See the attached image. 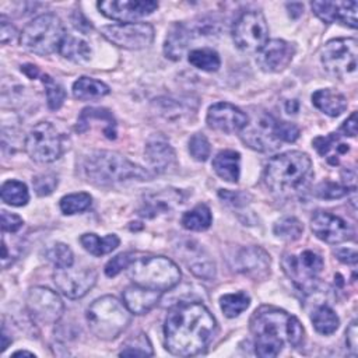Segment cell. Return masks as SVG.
I'll return each instance as SVG.
<instances>
[{"instance_id":"obj_1","label":"cell","mask_w":358,"mask_h":358,"mask_svg":"<svg viewBox=\"0 0 358 358\" xmlns=\"http://www.w3.org/2000/svg\"><path fill=\"white\" fill-rule=\"evenodd\" d=\"M217 330L213 313L200 302H179L168 310L164 323L165 348L179 357H192L210 344Z\"/></svg>"},{"instance_id":"obj_2","label":"cell","mask_w":358,"mask_h":358,"mask_svg":"<svg viewBox=\"0 0 358 358\" xmlns=\"http://www.w3.org/2000/svg\"><path fill=\"white\" fill-rule=\"evenodd\" d=\"M255 336V352L262 358L277 357L284 344L299 347L303 341V327L298 317L274 306H260L249 320Z\"/></svg>"},{"instance_id":"obj_3","label":"cell","mask_w":358,"mask_h":358,"mask_svg":"<svg viewBox=\"0 0 358 358\" xmlns=\"http://www.w3.org/2000/svg\"><path fill=\"white\" fill-rule=\"evenodd\" d=\"M312 179V161L302 151H287L273 157L263 172L264 185L278 196L295 194L308 187Z\"/></svg>"},{"instance_id":"obj_4","label":"cell","mask_w":358,"mask_h":358,"mask_svg":"<svg viewBox=\"0 0 358 358\" xmlns=\"http://www.w3.org/2000/svg\"><path fill=\"white\" fill-rule=\"evenodd\" d=\"M88 182L98 186H110L126 180H150L151 172L115 151H94L83 164Z\"/></svg>"},{"instance_id":"obj_5","label":"cell","mask_w":358,"mask_h":358,"mask_svg":"<svg viewBox=\"0 0 358 358\" xmlns=\"http://www.w3.org/2000/svg\"><path fill=\"white\" fill-rule=\"evenodd\" d=\"M131 312L116 296L105 295L95 299L87 309V322L91 331L102 340H113L126 330Z\"/></svg>"},{"instance_id":"obj_6","label":"cell","mask_w":358,"mask_h":358,"mask_svg":"<svg viewBox=\"0 0 358 358\" xmlns=\"http://www.w3.org/2000/svg\"><path fill=\"white\" fill-rule=\"evenodd\" d=\"M127 270L136 285L162 292L176 287L182 275L176 263L165 256L136 257Z\"/></svg>"},{"instance_id":"obj_7","label":"cell","mask_w":358,"mask_h":358,"mask_svg":"<svg viewBox=\"0 0 358 358\" xmlns=\"http://www.w3.org/2000/svg\"><path fill=\"white\" fill-rule=\"evenodd\" d=\"M66 35L62 20L52 13H46L25 25L20 35V43L31 53L46 56L59 50Z\"/></svg>"},{"instance_id":"obj_8","label":"cell","mask_w":358,"mask_h":358,"mask_svg":"<svg viewBox=\"0 0 358 358\" xmlns=\"http://www.w3.org/2000/svg\"><path fill=\"white\" fill-rule=\"evenodd\" d=\"M357 55L358 43L355 38H337L324 45L320 60L329 74L345 80L355 76Z\"/></svg>"},{"instance_id":"obj_9","label":"cell","mask_w":358,"mask_h":358,"mask_svg":"<svg viewBox=\"0 0 358 358\" xmlns=\"http://www.w3.org/2000/svg\"><path fill=\"white\" fill-rule=\"evenodd\" d=\"M281 266L288 278L302 291L315 288L319 274L323 270V259L320 255L310 249L301 250L299 253H284Z\"/></svg>"},{"instance_id":"obj_10","label":"cell","mask_w":358,"mask_h":358,"mask_svg":"<svg viewBox=\"0 0 358 358\" xmlns=\"http://www.w3.org/2000/svg\"><path fill=\"white\" fill-rule=\"evenodd\" d=\"M25 151L36 162H53L63 152L62 136L52 123L39 122L25 138Z\"/></svg>"},{"instance_id":"obj_11","label":"cell","mask_w":358,"mask_h":358,"mask_svg":"<svg viewBox=\"0 0 358 358\" xmlns=\"http://www.w3.org/2000/svg\"><path fill=\"white\" fill-rule=\"evenodd\" d=\"M232 38L238 49L259 52L268 42V27L260 11H245L235 21Z\"/></svg>"},{"instance_id":"obj_12","label":"cell","mask_w":358,"mask_h":358,"mask_svg":"<svg viewBox=\"0 0 358 358\" xmlns=\"http://www.w3.org/2000/svg\"><path fill=\"white\" fill-rule=\"evenodd\" d=\"M102 35L119 48L138 50L151 45L154 28L148 22L112 24L102 28Z\"/></svg>"},{"instance_id":"obj_13","label":"cell","mask_w":358,"mask_h":358,"mask_svg":"<svg viewBox=\"0 0 358 358\" xmlns=\"http://www.w3.org/2000/svg\"><path fill=\"white\" fill-rule=\"evenodd\" d=\"M27 308L32 319L41 324L56 323L64 312V305L60 296L45 287H34L29 289Z\"/></svg>"},{"instance_id":"obj_14","label":"cell","mask_w":358,"mask_h":358,"mask_svg":"<svg viewBox=\"0 0 358 358\" xmlns=\"http://www.w3.org/2000/svg\"><path fill=\"white\" fill-rule=\"evenodd\" d=\"M53 281L57 289L70 299L83 298L96 282V271L94 268H56Z\"/></svg>"},{"instance_id":"obj_15","label":"cell","mask_w":358,"mask_h":358,"mask_svg":"<svg viewBox=\"0 0 358 358\" xmlns=\"http://www.w3.org/2000/svg\"><path fill=\"white\" fill-rule=\"evenodd\" d=\"M277 119L271 115H262L259 119L253 122V124H246V127L241 131L242 141L260 152L274 151L281 147V141L277 138L275 133Z\"/></svg>"},{"instance_id":"obj_16","label":"cell","mask_w":358,"mask_h":358,"mask_svg":"<svg viewBox=\"0 0 358 358\" xmlns=\"http://www.w3.org/2000/svg\"><path fill=\"white\" fill-rule=\"evenodd\" d=\"M96 6L105 17L120 21V24L134 22L158 8V3L152 0H108L99 1Z\"/></svg>"},{"instance_id":"obj_17","label":"cell","mask_w":358,"mask_h":358,"mask_svg":"<svg viewBox=\"0 0 358 358\" xmlns=\"http://www.w3.org/2000/svg\"><path fill=\"white\" fill-rule=\"evenodd\" d=\"M310 229L316 238L331 245L350 241L354 235L348 222L327 211H317L313 214L310 220Z\"/></svg>"},{"instance_id":"obj_18","label":"cell","mask_w":358,"mask_h":358,"mask_svg":"<svg viewBox=\"0 0 358 358\" xmlns=\"http://www.w3.org/2000/svg\"><path fill=\"white\" fill-rule=\"evenodd\" d=\"M206 120L210 129L227 134L242 131L249 123L248 115L228 102H217L211 105Z\"/></svg>"},{"instance_id":"obj_19","label":"cell","mask_w":358,"mask_h":358,"mask_svg":"<svg viewBox=\"0 0 358 358\" xmlns=\"http://www.w3.org/2000/svg\"><path fill=\"white\" fill-rule=\"evenodd\" d=\"M295 55V46L284 39L268 41L256 56L259 67L266 73H278L288 67Z\"/></svg>"},{"instance_id":"obj_20","label":"cell","mask_w":358,"mask_h":358,"mask_svg":"<svg viewBox=\"0 0 358 358\" xmlns=\"http://www.w3.org/2000/svg\"><path fill=\"white\" fill-rule=\"evenodd\" d=\"M234 267L243 275L255 280H263L270 273V255L259 246L243 248L236 253Z\"/></svg>"},{"instance_id":"obj_21","label":"cell","mask_w":358,"mask_h":358,"mask_svg":"<svg viewBox=\"0 0 358 358\" xmlns=\"http://www.w3.org/2000/svg\"><path fill=\"white\" fill-rule=\"evenodd\" d=\"M310 8L323 22L333 24L336 21L357 28V1H312Z\"/></svg>"},{"instance_id":"obj_22","label":"cell","mask_w":358,"mask_h":358,"mask_svg":"<svg viewBox=\"0 0 358 358\" xmlns=\"http://www.w3.org/2000/svg\"><path fill=\"white\" fill-rule=\"evenodd\" d=\"M161 295L162 291H155L134 284L123 291V302L131 313L144 315L158 305Z\"/></svg>"},{"instance_id":"obj_23","label":"cell","mask_w":358,"mask_h":358,"mask_svg":"<svg viewBox=\"0 0 358 358\" xmlns=\"http://www.w3.org/2000/svg\"><path fill=\"white\" fill-rule=\"evenodd\" d=\"M182 203V193L175 189H165L158 193H152L144 197L140 215L152 218L159 214L171 211L173 207Z\"/></svg>"},{"instance_id":"obj_24","label":"cell","mask_w":358,"mask_h":358,"mask_svg":"<svg viewBox=\"0 0 358 358\" xmlns=\"http://www.w3.org/2000/svg\"><path fill=\"white\" fill-rule=\"evenodd\" d=\"M145 155L152 168L162 173L166 172L176 161L175 151L164 138H151L145 145Z\"/></svg>"},{"instance_id":"obj_25","label":"cell","mask_w":358,"mask_h":358,"mask_svg":"<svg viewBox=\"0 0 358 358\" xmlns=\"http://www.w3.org/2000/svg\"><path fill=\"white\" fill-rule=\"evenodd\" d=\"M312 103L327 116H340L347 109V98L331 88L317 90L312 94Z\"/></svg>"},{"instance_id":"obj_26","label":"cell","mask_w":358,"mask_h":358,"mask_svg":"<svg viewBox=\"0 0 358 358\" xmlns=\"http://www.w3.org/2000/svg\"><path fill=\"white\" fill-rule=\"evenodd\" d=\"M313 147L316 148L319 155L326 158L333 165H338L340 158L343 155H345L350 150L348 144L344 143L341 140V137L336 133H330L327 136L316 137L313 140Z\"/></svg>"},{"instance_id":"obj_27","label":"cell","mask_w":358,"mask_h":358,"mask_svg":"<svg viewBox=\"0 0 358 358\" xmlns=\"http://www.w3.org/2000/svg\"><path fill=\"white\" fill-rule=\"evenodd\" d=\"M239 162H241L239 152L234 150H224L214 157L213 169L221 179L229 183H236L239 179Z\"/></svg>"},{"instance_id":"obj_28","label":"cell","mask_w":358,"mask_h":358,"mask_svg":"<svg viewBox=\"0 0 358 358\" xmlns=\"http://www.w3.org/2000/svg\"><path fill=\"white\" fill-rule=\"evenodd\" d=\"M119 238L115 234H108L103 238H99L95 234H83L80 236L81 246L94 256H103L110 253L119 246Z\"/></svg>"},{"instance_id":"obj_29","label":"cell","mask_w":358,"mask_h":358,"mask_svg":"<svg viewBox=\"0 0 358 358\" xmlns=\"http://www.w3.org/2000/svg\"><path fill=\"white\" fill-rule=\"evenodd\" d=\"M190 39L189 29L185 24H176L168 34L164 45V52L166 57L172 60H179L182 57L183 50Z\"/></svg>"},{"instance_id":"obj_30","label":"cell","mask_w":358,"mask_h":358,"mask_svg":"<svg viewBox=\"0 0 358 358\" xmlns=\"http://www.w3.org/2000/svg\"><path fill=\"white\" fill-rule=\"evenodd\" d=\"M109 94V87L91 77H80L73 84V95L77 99H96Z\"/></svg>"},{"instance_id":"obj_31","label":"cell","mask_w":358,"mask_h":358,"mask_svg":"<svg viewBox=\"0 0 358 358\" xmlns=\"http://www.w3.org/2000/svg\"><path fill=\"white\" fill-rule=\"evenodd\" d=\"M59 52L63 57L76 62V63H83L90 60L91 57V48L90 45L77 36H71V35H66V38L63 39Z\"/></svg>"},{"instance_id":"obj_32","label":"cell","mask_w":358,"mask_h":358,"mask_svg":"<svg viewBox=\"0 0 358 358\" xmlns=\"http://www.w3.org/2000/svg\"><path fill=\"white\" fill-rule=\"evenodd\" d=\"M310 319H312L315 330L320 334H324V336L334 333L338 329V324H340L338 316L327 305H319L313 310Z\"/></svg>"},{"instance_id":"obj_33","label":"cell","mask_w":358,"mask_h":358,"mask_svg":"<svg viewBox=\"0 0 358 358\" xmlns=\"http://www.w3.org/2000/svg\"><path fill=\"white\" fill-rule=\"evenodd\" d=\"M211 211L206 204H197L182 215V227L189 231H204L211 225Z\"/></svg>"},{"instance_id":"obj_34","label":"cell","mask_w":358,"mask_h":358,"mask_svg":"<svg viewBox=\"0 0 358 358\" xmlns=\"http://www.w3.org/2000/svg\"><path fill=\"white\" fill-rule=\"evenodd\" d=\"M1 200L10 206H15V207H21L25 206L29 200V193L28 189L25 186V183L20 182V180H7L1 185Z\"/></svg>"},{"instance_id":"obj_35","label":"cell","mask_w":358,"mask_h":358,"mask_svg":"<svg viewBox=\"0 0 358 358\" xmlns=\"http://www.w3.org/2000/svg\"><path fill=\"white\" fill-rule=\"evenodd\" d=\"M187 60L193 67L203 70V71H217L221 64L218 53L208 48L192 50L189 53Z\"/></svg>"},{"instance_id":"obj_36","label":"cell","mask_w":358,"mask_h":358,"mask_svg":"<svg viewBox=\"0 0 358 358\" xmlns=\"http://www.w3.org/2000/svg\"><path fill=\"white\" fill-rule=\"evenodd\" d=\"M250 298L246 292L239 291L234 294H225L220 298V306L227 317H235L248 309Z\"/></svg>"},{"instance_id":"obj_37","label":"cell","mask_w":358,"mask_h":358,"mask_svg":"<svg viewBox=\"0 0 358 358\" xmlns=\"http://www.w3.org/2000/svg\"><path fill=\"white\" fill-rule=\"evenodd\" d=\"M273 232L277 238L287 242H292L301 238L303 232V225L295 217H284L274 224Z\"/></svg>"},{"instance_id":"obj_38","label":"cell","mask_w":358,"mask_h":358,"mask_svg":"<svg viewBox=\"0 0 358 358\" xmlns=\"http://www.w3.org/2000/svg\"><path fill=\"white\" fill-rule=\"evenodd\" d=\"M152 345L147 337V334L140 333L131 338H129L124 344L123 348L120 350L119 355L120 357H150L152 355Z\"/></svg>"},{"instance_id":"obj_39","label":"cell","mask_w":358,"mask_h":358,"mask_svg":"<svg viewBox=\"0 0 358 358\" xmlns=\"http://www.w3.org/2000/svg\"><path fill=\"white\" fill-rule=\"evenodd\" d=\"M91 201H92V197L88 193L80 192V193H71V194L62 197L59 204H60V210L63 214L71 215V214L83 213L87 208H90Z\"/></svg>"},{"instance_id":"obj_40","label":"cell","mask_w":358,"mask_h":358,"mask_svg":"<svg viewBox=\"0 0 358 358\" xmlns=\"http://www.w3.org/2000/svg\"><path fill=\"white\" fill-rule=\"evenodd\" d=\"M45 257L49 262H52L56 268L70 267L74 263V256H73L71 249L69 248V245L60 243V242L49 246L45 252Z\"/></svg>"},{"instance_id":"obj_41","label":"cell","mask_w":358,"mask_h":358,"mask_svg":"<svg viewBox=\"0 0 358 358\" xmlns=\"http://www.w3.org/2000/svg\"><path fill=\"white\" fill-rule=\"evenodd\" d=\"M41 80H42V83L45 84V88H46L48 106L52 110H57L63 105L64 98H66L64 88L60 84H57L53 78H50L48 74H42Z\"/></svg>"},{"instance_id":"obj_42","label":"cell","mask_w":358,"mask_h":358,"mask_svg":"<svg viewBox=\"0 0 358 358\" xmlns=\"http://www.w3.org/2000/svg\"><path fill=\"white\" fill-rule=\"evenodd\" d=\"M187 266L189 270L200 278L211 280L215 277V266L207 256L197 255L196 257L192 259V262H187Z\"/></svg>"},{"instance_id":"obj_43","label":"cell","mask_w":358,"mask_h":358,"mask_svg":"<svg viewBox=\"0 0 358 358\" xmlns=\"http://www.w3.org/2000/svg\"><path fill=\"white\" fill-rule=\"evenodd\" d=\"M210 143L201 133H196L189 140V152L196 161H206L210 157Z\"/></svg>"},{"instance_id":"obj_44","label":"cell","mask_w":358,"mask_h":358,"mask_svg":"<svg viewBox=\"0 0 358 358\" xmlns=\"http://www.w3.org/2000/svg\"><path fill=\"white\" fill-rule=\"evenodd\" d=\"M136 259L133 252H124V253H119L117 256L112 257L106 264H105V274L108 277H115L117 275L120 271L129 268V266L131 264V262Z\"/></svg>"},{"instance_id":"obj_45","label":"cell","mask_w":358,"mask_h":358,"mask_svg":"<svg viewBox=\"0 0 358 358\" xmlns=\"http://www.w3.org/2000/svg\"><path fill=\"white\" fill-rule=\"evenodd\" d=\"M350 187L340 186L334 182H322L316 186L315 194L320 199H341L345 194L348 196Z\"/></svg>"},{"instance_id":"obj_46","label":"cell","mask_w":358,"mask_h":358,"mask_svg":"<svg viewBox=\"0 0 358 358\" xmlns=\"http://www.w3.org/2000/svg\"><path fill=\"white\" fill-rule=\"evenodd\" d=\"M32 185L38 196H48L57 186V176L55 173H41L32 179Z\"/></svg>"},{"instance_id":"obj_47","label":"cell","mask_w":358,"mask_h":358,"mask_svg":"<svg viewBox=\"0 0 358 358\" xmlns=\"http://www.w3.org/2000/svg\"><path fill=\"white\" fill-rule=\"evenodd\" d=\"M275 133H277V138L281 143H294L299 137V129L294 123H288L282 120H277Z\"/></svg>"},{"instance_id":"obj_48","label":"cell","mask_w":358,"mask_h":358,"mask_svg":"<svg viewBox=\"0 0 358 358\" xmlns=\"http://www.w3.org/2000/svg\"><path fill=\"white\" fill-rule=\"evenodd\" d=\"M24 221L20 215L8 213V211H1V228L4 232H17L22 227Z\"/></svg>"},{"instance_id":"obj_49","label":"cell","mask_w":358,"mask_h":358,"mask_svg":"<svg viewBox=\"0 0 358 358\" xmlns=\"http://www.w3.org/2000/svg\"><path fill=\"white\" fill-rule=\"evenodd\" d=\"M345 343L348 350L352 355H357L358 352V329H357V320H352L345 331Z\"/></svg>"},{"instance_id":"obj_50","label":"cell","mask_w":358,"mask_h":358,"mask_svg":"<svg viewBox=\"0 0 358 358\" xmlns=\"http://www.w3.org/2000/svg\"><path fill=\"white\" fill-rule=\"evenodd\" d=\"M15 36H17V29L11 24H8V21H6L4 17H1V31H0L1 43H8Z\"/></svg>"},{"instance_id":"obj_51","label":"cell","mask_w":358,"mask_h":358,"mask_svg":"<svg viewBox=\"0 0 358 358\" xmlns=\"http://www.w3.org/2000/svg\"><path fill=\"white\" fill-rule=\"evenodd\" d=\"M340 130L344 133V136H350V137L357 136V112L351 113V116L341 124Z\"/></svg>"},{"instance_id":"obj_52","label":"cell","mask_w":358,"mask_h":358,"mask_svg":"<svg viewBox=\"0 0 358 358\" xmlns=\"http://www.w3.org/2000/svg\"><path fill=\"white\" fill-rule=\"evenodd\" d=\"M336 256L343 263H347V264L357 263V252L354 249H338L336 252Z\"/></svg>"},{"instance_id":"obj_53","label":"cell","mask_w":358,"mask_h":358,"mask_svg":"<svg viewBox=\"0 0 358 358\" xmlns=\"http://www.w3.org/2000/svg\"><path fill=\"white\" fill-rule=\"evenodd\" d=\"M73 24L74 27L81 32H88L91 29V24L84 18V15L80 11H76L73 15Z\"/></svg>"},{"instance_id":"obj_54","label":"cell","mask_w":358,"mask_h":358,"mask_svg":"<svg viewBox=\"0 0 358 358\" xmlns=\"http://www.w3.org/2000/svg\"><path fill=\"white\" fill-rule=\"evenodd\" d=\"M21 70H22L29 78H38V77L42 76V73L39 71V69H38L36 66H34V64H25V66L21 67Z\"/></svg>"},{"instance_id":"obj_55","label":"cell","mask_w":358,"mask_h":358,"mask_svg":"<svg viewBox=\"0 0 358 358\" xmlns=\"http://www.w3.org/2000/svg\"><path fill=\"white\" fill-rule=\"evenodd\" d=\"M20 355H28V357H35L34 352H29V351H15L13 354V357H20Z\"/></svg>"}]
</instances>
